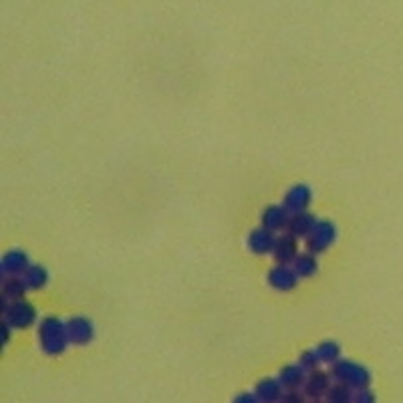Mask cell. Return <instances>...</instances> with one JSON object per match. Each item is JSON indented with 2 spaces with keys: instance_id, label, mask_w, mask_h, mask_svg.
<instances>
[{
  "instance_id": "ffe728a7",
  "label": "cell",
  "mask_w": 403,
  "mask_h": 403,
  "mask_svg": "<svg viewBox=\"0 0 403 403\" xmlns=\"http://www.w3.org/2000/svg\"><path fill=\"white\" fill-rule=\"evenodd\" d=\"M317 355H319V359L323 363H330L333 365L335 361H339V347L335 343H323L319 347V351H317Z\"/></svg>"
},
{
  "instance_id": "8fae6325",
  "label": "cell",
  "mask_w": 403,
  "mask_h": 403,
  "mask_svg": "<svg viewBox=\"0 0 403 403\" xmlns=\"http://www.w3.org/2000/svg\"><path fill=\"white\" fill-rule=\"evenodd\" d=\"M309 200H311V192H309V187H307V185H296V187H293V190L287 194L285 208H287L291 214L302 212V210L309 206Z\"/></svg>"
},
{
  "instance_id": "277c9868",
  "label": "cell",
  "mask_w": 403,
  "mask_h": 403,
  "mask_svg": "<svg viewBox=\"0 0 403 403\" xmlns=\"http://www.w3.org/2000/svg\"><path fill=\"white\" fill-rule=\"evenodd\" d=\"M335 240V228L329 222H323V224H317L313 228V232L307 236V250L311 255H319L323 250H327L330 244Z\"/></svg>"
},
{
  "instance_id": "5bb4252c",
  "label": "cell",
  "mask_w": 403,
  "mask_h": 403,
  "mask_svg": "<svg viewBox=\"0 0 403 403\" xmlns=\"http://www.w3.org/2000/svg\"><path fill=\"white\" fill-rule=\"evenodd\" d=\"M67 335H69V341L79 343V345H85L93 337V327L85 319H73V321L67 323Z\"/></svg>"
},
{
  "instance_id": "ac0fdd59",
  "label": "cell",
  "mask_w": 403,
  "mask_h": 403,
  "mask_svg": "<svg viewBox=\"0 0 403 403\" xmlns=\"http://www.w3.org/2000/svg\"><path fill=\"white\" fill-rule=\"evenodd\" d=\"M293 268L296 270L298 276H311L317 272V260H315V255H302V257L294 258Z\"/></svg>"
},
{
  "instance_id": "9c48e42d",
  "label": "cell",
  "mask_w": 403,
  "mask_h": 403,
  "mask_svg": "<svg viewBox=\"0 0 403 403\" xmlns=\"http://www.w3.org/2000/svg\"><path fill=\"white\" fill-rule=\"evenodd\" d=\"M307 375H309V371H307L302 365L285 367V369L281 371V375H278V381H281V385H283V387H287V389L294 391V389H298L300 385H304Z\"/></svg>"
},
{
  "instance_id": "8992f818",
  "label": "cell",
  "mask_w": 403,
  "mask_h": 403,
  "mask_svg": "<svg viewBox=\"0 0 403 403\" xmlns=\"http://www.w3.org/2000/svg\"><path fill=\"white\" fill-rule=\"evenodd\" d=\"M296 278H298L296 270H294L293 266H289V264H278V266L268 274L270 285H272L274 289H278V291H289V289H293L294 285H296Z\"/></svg>"
},
{
  "instance_id": "5b68a950",
  "label": "cell",
  "mask_w": 403,
  "mask_h": 403,
  "mask_svg": "<svg viewBox=\"0 0 403 403\" xmlns=\"http://www.w3.org/2000/svg\"><path fill=\"white\" fill-rule=\"evenodd\" d=\"M330 375L329 373H323V371H311L307 375V381H304V395L313 398V400H321L323 395H327L330 387Z\"/></svg>"
},
{
  "instance_id": "d6986e66",
  "label": "cell",
  "mask_w": 403,
  "mask_h": 403,
  "mask_svg": "<svg viewBox=\"0 0 403 403\" xmlns=\"http://www.w3.org/2000/svg\"><path fill=\"white\" fill-rule=\"evenodd\" d=\"M351 395H355V389L349 387L347 383H341V381L337 385L329 387V391H327V400L329 402H351V400H355Z\"/></svg>"
},
{
  "instance_id": "3957f363",
  "label": "cell",
  "mask_w": 403,
  "mask_h": 403,
  "mask_svg": "<svg viewBox=\"0 0 403 403\" xmlns=\"http://www.w3.org/2000/svg\"><path fill=\"white\" fill-rule=\"evenodd\" d=\"M35 309L25 300H4V321L12 329H27L35 323Z\"/></svg>"
},
{
  "instance_id": "30bf717a",
  "label": "cell",
  "mask_w": 403,
  "mask_h": 403,
  "mask_svg": "<svg viewBox=\"0 0 403 403\" xmlns=\"http://www.w3.org/2000/svg\"><path fill=\"white\" fill-rule=\"evenodd\" d=\"M29 258L27 255H23L21 250L16 252H8L4 260H2V270H4V276H18V274H25L27 268H29Z\"/></svg>"
},
{
  "instance_id": "7c38bea8",
  "label": "cell",
  "mask_w": 403,
  "mask_h": 403,
  "mask_svg": "<svg viewBox=\"0 0 403 403\" xmlns=\"http://www.w3.org/2000/svg\"><path fill=\"white\" fill-rule=\"evenodd\" d=\"M289 210L285 208V206H270L266 212H264V228H268V230H272V232H278V230H283V228H287V224H289Z\"/></svg>"
},
{
  "instance_id": "ba28073f",
  "label": "cell",
  "mask_w": 403,
  "mask_h": 403,
  "mask_svg": "<svg viewBox=\"0 0 403 403\" xmlns=\"http://www.w3.org/2000/svg\"><path fill=\"white\" fill-rule=\"evenodd\" d=\"M252 252L257 255H266V252H272L274 250V244H276V236L272 230L268 228H262V230H255L250 240H248Z\"/></svg>"
},
{
  "instance_id": "9a60e30c",
  "label": "cell",
  "mask_w": 403,
  "mask_h": 403,
  "mask_svg": "<svg viewBox=\"0 0 403 403\" xmlns=\"http://www.w3.org/2000/svg\"><path fill=\"white\" fill-rule=\"evenodd\" d=\"M281 381L264 379L257 387V402H278L281 400Z\"/></svg>"
},
{
  "instance_id": "2e32d148",
  "label": "cell",
  "mask_w": 403,
  "mask_h": 403,
  "mask_svg": "<svg viewBox=\"0 0 403 403\" xmlns=\"http://www.w3.org/2000/svg\"><path fill=\"white\" fill-rule=\"evenodd\" d=\"M27 283L25 281H16L10 278V276H4V291H2V298L4 300H21L25 296V291H27Z\"/></svg>"
},
{
  "instance_id": "52a82bcc",
  "label": "cell",
  "mask_w": 403,
  "mask_h": 403,
  "mask_svg": "<svg viewBox=\"0 0 403 403\" xmlns=\"http://www.w3.org/2000/svg\"><path fill=\"white\" fill-rule=\"evenodd\" d=\"M315 226H317V222L313 220V216H309L304 212H296V214H293L289 218L287 230H289V234L294 236V238H307L313 232Z\"/></svg>"
},
{
  "instance_id": "44dd1931",
  "label": "cell",
  "mask_w": 403,
  "mask_h": 403,
  "mask_svg": "<svg viewBox=\"0 0 403 403\" xmlns=\"http://www.w3.org/2000/svg\"><path fill=\"white\" fill-rule=\"evenodd\" d=\"M319 363H321V359H319V355H317V353H304V355L300 357V365L304 367L309 373H311V371H315Z\"/></svg>"
},
{
  "instance_id": "e0dca14e",
  "label": "cell",
  "mask_w": 403,
  "mask_h": 403,
  "mask_svg": "<svg viewBox=\"0 0 403 403\" xmlns=\"http://www.w3.org/2000/svg\"><path fill=\"white\" fill-rule=\"evenodd\" d=\"M23 281L27 283L29 289H40V287H44V283L49 281V274H47V270H44L42 266L33 264V266H29L27 272L23 274Z\"/></svg>"
},
{
  "instance_id": "4fadbf2b",
  "label": "cell",
  "mask_w": 403,
  "mask_h": 403,
  "mask_svg": "<svg viewBox=\"0 0 403 403\" xmlns=\"http://www.w3.org/2000/svg\"><path fill=\"white\" fill-rule=\"evenodd\" d=\"M272 255L276 257L278 264H291L294 258H296V242H294V236H281L276 238V244H274V250Z\"/></svg>"
},
{
  "instance_id": "6da1fadb",
  "label": "cell",
  "mask_w": 403,
  "mask_h": 403,
  "mask_svg": "<svg viewBox=\"0 0 403 403\" xmlns=\"http://www.w3.org/2000/svg\"><path fill=\"white\" fill-rule=\"evenodd\" d=\"M67 343H69L67 325H63L59 319H47L40 325V345H42L44 353L57 355L67 347Z\"/></svg>"
},
{
  "instance_id": "7a4b0ae2",
  "label": "cell",
  "mask_w": 403,
  "mask_h": 403,
  "mask_svg": "<svg viewBox=\"0 0 403 403\" xmlns=\"http://www.w3.org/2000/svg\"><path fill=\"white\" fill-rule=\"evenodd\" d=\"M330 375L341 381V383H347L349 387H353L355 391H361V389H367L371 377L367 373L365 367L355 365V363H349V361H335L333 363V369H330Z\"/></svg>"
}]
</instances>
